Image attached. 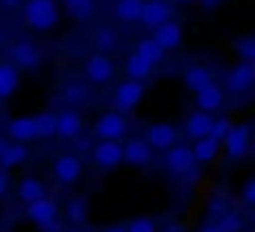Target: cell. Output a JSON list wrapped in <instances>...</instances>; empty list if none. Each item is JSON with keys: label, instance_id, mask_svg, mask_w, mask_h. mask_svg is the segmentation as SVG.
<instances>
[{"label": "cell", "instance_id": "cell-1", "mask_svg": "<svg viewBox=\"0 0 255 232\" xmlns=\"http://www.w3.org/2000/svg\"><path fill=\"white\" fill-rule=\"evenodd\" d=\"M25 18H28V25L38 30H48L58 23V8L53 0H30L25 8Z\"/></svg>", "mask_w": 255, "mask_h": 232}, {"label": "cell", "instance_id": "cell-2", "mask_svg": "<svg viewBox=\"0 0 255 232\" xmlns=\"http://www.w3.org/2000/svg\"><path fill=\"white\" fill-rule=\"evenodd\" d=\"M28 217L35 225H40L45 232L58 230V222H55L58 220V205L53 200H48V197H38V200L28 202Z\"/></svg>", "mask_w": 255, "mask_h": 232}, {"label": "cell", "instance_id": "cell-3", "mask_svg": "<svg viewBox=\"0 0 255 232\" xmlns=\"http://www.w3.org/2000/svg\"><path fill=\"white\" fill-rule=\"evenodd\" d=\"M165 165H168V170L173 172V175H185V172H190L193 170V165H195V157H193V150L190 148H170L168 150V155H165Z\"/></svg>", "mask_w": 255, "mask_h": 232}, {"label": "cell", "instance_id": "cell-4", "mask_svg": "<svg viewBox=\"0 0 255 232\" xmlns=\"http://www.w3.org/2000/svg\"><path fill=\"white\" fill-rule=\"evenodd\" d=\"M53 175H55L60 182L70 185V182H78V180H80V175H83V165H80V160H78L75 155H63V157L55 160V165H53Z\"/></svg>", "mask_w": 255, "mask_h": 232}, {"label": "cell", "instance_id": "cell-5", "mask_svg": "<svg viewBox=\"0 0 255 232\" xmlns=\"http://www.w3.org/2000/svg\"><path fill=\"white\" fill-rule=\"evenodd\" d=\"M223 140H225V148H228V155H230V157H243V155L248 153L250 128H248V125L230 128V130H228V135H225Z\"/></svg>", "mask_w": 255, "mask_h": 232}, {"label": "cell", "instance_id": "cell-6", "mask_svg": "<svg viewBox=\"0 0 255 232\" xmlns=\"http://www.w3.org/2000/svg\"><path fill=\"white\" fill-rule=\"evenodd\" d=\"M93 160L100 167H115L123 160V145H118V140H103L93 150Z\"/></svg>", "mask_w": 255, "mask_h": 232}, {"label": "cell", "instance_id": "cell-7", "mask_svg": "<svg viewBox=\"0 0 255 232\" xmlns=\"http://www.w3.org/2000/svg\"><path fill=\"white\" fill-rule=\"evenodd\" d=\"M125 120L120 118L118 112H108V115H103V118L98 120V125H95V133L100 135V138H105V140H118V138H123L125 135Z\"/></svg>", "mask_w": 255, "mask_h": 232}, {"label": "cell", "instance_id": "cell-8", "mask_svg": "<svg viewBox=\"0 0 255 232\" xmlns=\"http://www.w3.org/2000/svg\"><path fill=\"white\" fill-rule=\"evenodd\" d=\"M140 97H143V85H140V80H128V82H123V85L118 87V92H115V102H118L123 110L135 107V105L140 102Z\"/></svg>", "mask_w": 255, "mask_h": 232}, {"label": "cell", "instance_id": "cell-9", "mask_svg": "<svg viewBox=\"0 0 255 232\" xmlns=\"http://www.w3.org/2000/svg\"><path fill=\"white\" fill-rule=\"evenodd\" d=\"M175 138H178V133H175V128L168 125V123H158V125H153V128L148 130V145H153V148H158V150L173 148Z\"/></svg>", "mask_w": 255, "mask_h": 232}, {"label": "cell", "instance_id": "cell-10", "mask_svg": "<svg viewBox=\"0 0 255 232\" xmlns=\"http://www.w3.org/2000/svg\"><path fill=\"white\" fill-rule=\"evenodd\" d=\"M170 15V8L163 3V0H150V3H143V10H140V20L150 28H158L160 23H165Z\"/></svg>", "mask_w": 255, "mask_h": 232}, {"label": "cell", "instance_id": "cell-11", "mask_svg": "<svg viewBox=\"0 0 255 232\" xmlns=\"http://www.w3.org/2000/svg\"><path fill=\"white\" fill-rule=\"evenodd\" d=\"M113 70L115 68H113V63L105 55H93L88 60V65H85V73H88V77L93 82H108L113 77Z\"/></svg>", "mask_w": 255, "mask_h": 232}, {"label": "cell", "instance_id": "cell-12", "mask_svg": "<svg viewBox=\"0 0 255 232\" xmlns=\"http://www.w3.org/2000/svg\"><path fill=\"white\" fill-rule=\"evenodd\" d=\"M123 160L130 165H148L150 162V145L145 140H130L123 148Z\"/></svg>", "mask_w": 255, "mask_h": 232}, {"label": "cell", "instance_id": "cell-13", "mask_svg": "<svg viewBox=\"0 0 255 232\" xmlns=\"http://www.w3.org/2000/svg\"><path fill=\"white\" fill-rule=\"evenodd\" d=\"M80 128H83V120L73 110H68V112H63V115L55 118V133L63 135V138H75L80 133Z\"/></svg>", "mask_w": 255, "mask_h": 232}, {"label": "cell", "instance_id": "cell-14", "mask_svg": "<svg viewBox=\"0 0 255 232\" xmlns=\"http://www.w3.org/2000/svg\"><path fill=\"white\" fill-rule=\"evenodd\" d=\"M180 25H175V23H160L158 28H155V43L165 50V48H175V45H180Z\"/></svg>", "mask_w": 255, "mask_h": 232}, {"label": "cell", "instance_id": "cell-15", "mask_svg": "<svg viewBox=\"0 0 255 232\" xmlns=\"http://www.w3.org/2000/svg\"><path fill=\"white\" fill-rule=\"evenodd\" d=\"M8 133L10 138H15L18 143H28V140H35L38 138V130H35V118H18L8 125Z\"/></svg>", "mask_w": 255, "mask_h": 232}, {"label": "cell", "instance_id": "cell-16", "mask_svg": "<svg viewBox=\"0 0 255 232\" xmlns=\"http://www.w3.org/2000/svg\"><path fill=\"white\" fill-rule=\"evenodd\" d=\"M253 77H255V70H253V65H250V63H243V65H238V68L230 73V77H228V85H230V90H235V92H243V90H248V87L253 85Z\"/></svg>", "mask_w": 255, "mask_h": 232}, {"label": "cell", "instance_id": "cell-17", "mask_svg": "<svg viewBox=\"0 0 255 232\" xmlns=\"http://www.w3.org/2000/svg\"><path fill=\"white\" fill-rule=\"evenodd\" d=\"M210 128H213V118L205 112V110H200V112H193L190 118H188V135L190 138H205V135H210Z\"/></svg>", "mask_w": 255, "mask_h": 232}, {"label": "cell", "instance_id": "cell-18", "mask_svg": "<svg viewBox=\"0 0 255 232\" xmlns=\"http://www.w3.org/2000/svg\"><path fill=\"white\" fill-rule=\"evenodd\" d=\"M220 150V140H215L213 135H205V138H198L195 140V148H193V157L200 160V162H208L218 155Z\"/></svg>", "mask_w": 255, "mask_h": 232}, {"label": "cell", "instance_id": "cell-19", "mask_svg": "<svg viewBox=\"0 0 255 232\" xmlns=\"http://www.w3.org/2000/svg\"><path fill=\"white\" fill-rule=\"evenodd\" d=\"M198 105H200V110H205V112L220 107V105H223V92H220V87L213 85V82H208L205 87H200V90H198Z\"/></svg>", "mask_w": 255, "mask_h": 232}, {"label": "cell", "instance_id": "cell-20", "mask_svg": "<svg viewBox=\"0 0 255 232\" xmlns=\"http://www.w3.org/2000/svg\"><path fill=\"white\" fill-rule=\"evenodd\" d=\"M13 58H15V63L23 65V68H35L38 60H40V53H38L30 43H18V45L13 48Z\"/></svg>", "mask_w": 255, "mask_h": 232}, {"label": "cell", "instance_id": "cell-21", "mask_svg": "<svg viewBox=\"0 0 255 232\" xmlns=\"http://www.w3.org/2000/svg\"><path fill=\"white\" fill-rule=\"evenodd\" d=\"M18 195H20L23 202H33L38 197H45V185L40 180H35V177H25L20 182V187H18Z\"/></svg>", "mask_w": 255, "mask_h": 232}, {"label": "cell", "instance_id": "cell-22", "mask_svg": "<svg viewBox=\"0 0 255 232\" xmlns=\"http://www.w3.org/2000/svg\"><path fill=\"white\" fill-rule=\"evenodd\" d=\"M25 157H28V150L23 145H10L8 143L3 148V153H0V165L3 167H15V165L25 162Z\"/></svg>", "mask_w": 255, "mask_h": 232}, {"label": "cell", "instance_id": "cell-23", "mask_svg": "<svg viewBox=\"0 0 255 232\" xmlns=\"http://www.w3.org/2000/svg\"><path fill=\"white\" fill-rule=\"evenodd\" d=\"M18 87V73L13 65H0V97H8Z\"/></svg>", "mask_w": 255, "mask_h": 232}, {"label": "cell", "instance_id": "cell-24", "mask_svg": "<svg viewBox=\"0 0 255 232\" xmlns=\"http://www.w3.org/2000/svg\"><path fill=\"white\" fill-rule=\"evenodd\" d=\"M140 10H143V0H118L115 13L123 20H140Z\"/></svg>", "mask_w": 255, "mask_h": 232}, {"label": "cell", "instance_id": "cell-25", "mask_svg": "<svg viewBox=\"0 0 255 232\" xmlns=\"http://www.w3.org/2000/svg\"><path fill=\"white\" fill-rule=\"evenodd\" d=\"M150 68H153V63H150L148 58H143L140 53L130 55V60H128V75H130L133 80H140V77H145V75L150 73Z\"/></svg>", "mask_w": 255, "mask_h": 232}, {"label": "cell", "instance_id": "cell-26", "mask_svg": "<svg viewBox=\"0 0 255 232\" xmlns=\"http://www.w3.org/2000/svg\"><path fill=\"white\" fill-rule=\"evenodd\" d=\"M65 5L78 20H88L95 10V0H65Z\"/></svg>", "mask_w": 255, "mask_h": 232}, {"label": "cell", "instance_id": "cell-27", "mask_svg": "<svg viewBox=\"0 0 255 232\" xmlns=\"http://www.w3.org/2000/svg\"><path fill=\"white\" fill-rule=\"evenodd\" d=\"M185 82H188V87L190 90H200V87H205L208 82H213L210 80V73L205 70V68H190L188 73H185Z\"/></svg>", "mask_w": 255, "mask_h": 232}, {"label": "cell", "instance_id": "cell-28", "mask_svg": "<svg viewBox=\"0 0 255 232\" xmlns=\"http://www.w3.org/2000/svg\"><path fill=\"white\" fill-rule=\"evenodd\" d=\"M88 217V205H85V197H73L68 202V220L73 225H83Z\"/></svg>", "mask_w": 255, "mask_h": 232}, {"label": "cell", "instance_id": "cell-29", "mask_svg": "<svg viewBox=\"0 0 255 232\" xmlns=\"http://www.w3.org/2000/svg\"><path fill=\"white\" fill-rule=\"evenodd\" d=\"M35 130H38V138H53L55 135V115L50 112H43L35 118Z\"/></svg>", "mask_w": 255, "mask_h": 232}, {"label": "cell", "instance_id": "cell-30", "mask_svg": "<svg viewBox=\"0 0 255 232\" xmlns=\"http://www.w3.org/2000/svg\"><path fill=\"white\" fill-rule=\"evenodd\" d=\"M138 53H140L143 58H148L150 63H158V60L163 58V48H160L153 38H150V40H143L140 48H138Z\"/></svg>", "mask_w": 255, "mask_h": 232}, {"label": "cell", "instance_id": "cell-31", "mask_svg": "<svg viewBox=\"0 0 255 232\" xmlns=\"http://www.w3.org/2000/svg\"><path fill=\"white\" fill-rule=\"evenodd\" d=\"M218 225H220L223 232H240V217L233 215V212H225V215L218 220Z\"/></svg>", "mask_w": 255, "mask_h": 232}, {"label": "cell", "instance_id": "cell-32", "mask_svg": "<svg viewBox=\"0 0 255 232\" xmlns=\"http://www.w3.org/2000/svg\"><path fill=\"white\" fill-rule=\"evenodd\" d=\"M125 232H155V222L150 217H140V220H133Z\"/></svg>", "mask_w": 255, "mask_h": 232}, {"label": "cell", "instance_id": "cell-33", "mask_svg": "<svg viewBox=\"0 0 255 232\" xmlns=\"http://www.w3.org/2000/svg\"><path fill=\"white\" fill-rule=\"evenodd\" d=\"M228 130H230V123H228V120H213L210 135H213L215 140H223V138L228 135Z\"/></svg>", "mask_w": 255, "mask_h": 232}, {"label": "cell", "instance_id": "cell-34", "mask_svg": "<svg viewBox=\"0 0 255 232\" xmlns=\"http://www.w3.org/2000/svg\"><path fill=\"white\" fill-rule=\"evenodd\" d=\"M240 53H243V58L250 63V60L255 58V40H253V38H245V40L240 43Z\"/></svg>", "mask_w": 255, "mask_h": 232}, {"label": "cell", "instance_id": "cell-35", "mask_svg": "<svg viewBox=\"0 0 255 232\" xmlns=\"http://www.w3.org/2000/svg\"><path fill=\"white\" fill-rule=\"evenodd\" d=\"M243 197H245V202H248V205H253V202H255V180H248Z\"/></svg>", "mask_w": 255, "mask_h": 232}, {"label": "cell", "instance_id": "cell-36", "mask_svg": "<svg viewBox=\"0 0 255 232\" xmlns=\"http://www.w3.org/2000/svg\"><path fill=\"white\" fill-rule=\"evenodd\" d=\"M98 45H103V48H110V45H115V40H113V33H110V30H103V33L98 35Z\"/></svg>", "mask_w": 255, "mask_h": 232}, {"label": "cell", "instance_id": "cell-37", "mask_svg": "<svg viewBox=\"0 0 255 232\" xmlns=\"http://www.w3.org/2000/svg\"><path fill=\"white\" fill-rule=\"evenodd\" d=\"M5 190H8V177H5L3 170H0V195H5Z\"/></svg>", "mask_w": 255, "mask_h": 232}, {"label": "cell", "instance_id": "cell-38", "mask_svg": "<svg viewBox=\"0 0 255 232\" xmlns=\"http://www.w3.org/2000/svg\"><path fill=\"white\" fill-rule=\"evenodd\" d=\"M23 3V0H0V5H3V8H18Z\"/></svg>", "mask_w": 255, "mask_h": 232}, {"label": "cell", "instance_id": "cell-39", "mask_svg": "<svg viewBox=\"0 0 255 232\" xmlns=\"http://www.w3.org/2000/svg\"><path fill=\"white\" fill-rule=\"evenodd\" d=\"M200 232H223V230H220V225L215 222V225H205V227H203Z\"/></svg>", "mask_w": 255, "mask_h": 232}, {"label": "cell", "instance_id": "cell-40", "mask_svg": "<svg viewBox=\"0 0 255 232\" xmlns=\"http://www.w3.org/2000/svg\"><path fill=\"white\" fill-rule=\"evenodd\" d=\"M165 232H183V227H180V225H168Z\"/></svg>", "mask_w": 255, "mask_h": 232}, {"label": "cell", "instance_id": "cell-41", "mask_svg": "<svg viewBox=\"0 0 255 232\" xmlns=\"http://www.w3.org/2000/svg\"><path fill=\"white\" fill-rule=\"evenodd\" d=\"M105 232H125L123 227H110V230H105Z\"/></svg>", "mask_w": 255, "mask_h": 232}, {"label": "cell", "instance_id": "cell-42", "mask_svg": "<svg viewBox=\"0 0 255 232\" xmlns=\"http://www.w3.org/2000/svg\"><path fill=\"white\" fill-rule=\"evenodd\" d=\"M5 145H8L5 140H0V153H3V148H5Z\"/></svg>", "mask_w": 255, "mask_h": 232}, {"label": "cell", "instance_id": "cell-43", "mask_svg": "<svg viewBox=\"0 0 255 232\" xmlns=\"http://www.w3.org/2000/svg\"><path fill=\"white\" fill-rule=\"evenodd\" d=\"M65 232H83V230H78V227H70V230H65Z\"/></svg>", "mask_w": 255, "mask_h": 232}, {"label": "cell", "instance_id": "cell-44", "mask_svg": "<svg viewBox=\"0 0 255 232\" xmlns=\"http://www.w3.org/2000/svg\"><path fill=\"white\" fill-rule=\"evenodd\" d=\"M178 3H188V0H178Z\"/></svg>", "mask_w": 255, "mask_h": 232}]
</instances>
